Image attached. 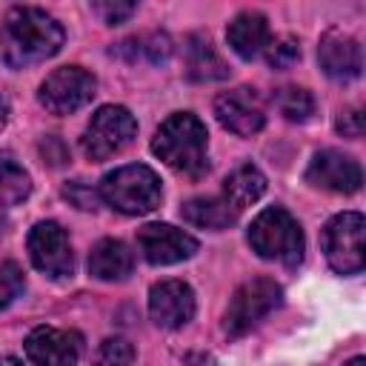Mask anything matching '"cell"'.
I'll return each mask as SVG.
<instances>
[{"instance_id":"cell-1","label":"cell","mask_w":366,"mask_h":366,"mask_svg":"<svg viewBox=\"0 0 366 366\" xmlns=\"http://www.w3.org/2000/svg\"><path fill=\"white\" fill-rule=\"evenodd\" d=\"M66 40L63 26L34 6H14L0 29V51L11 69H29L60 51Z\"/></svg>"},{"instance_id":"cell-2","label":"cell","mask_w":366,"mask_h":366,"mask_svg":"<svg viewBox=\"0 0 366 366\" xmlns=\"http://www.w3.org/2000/svg\"><path fill=\"white\" fill-rule=\"evenodd\" d=\"M209 132L203 120L192 112H174L169 114L160 129L152 137V152L174 172L186 177H200L209 172Z\"/></svg>"},{"instance_id":"cell-3","label":"cell","mask_w":366,"mask_h":366,"mask_svg":"<svg viewBox=\"0 0 366 366\" xmlns=\"http://www.w3.org/2000/svg\"><path fill=\"white\" fill-rule=\"evenodd\" d=\"M97 194L103 203H109L112 209L123 214H149L160 206L163 189H160V177L154 174V169L143 163H129V166L109 172L100 180Z\"/></svg>"},{"instance_id":"cell-4","label":"cell","mask_w":366,"mask_h":366,"mask_svg":"<svg viewBox=\"0 0 366 366\" xmlns=\"http://www.w3.org/2000/svg\"><path fill=\"white\" fill-rule=\"evenodd\" d=\"M249 243L263 260H274L289 269L303 260V249H306L300 223L283 206H269L252 220Z\"/></svg>"},{"instance_id":"cell-5","label":"cell","mask_w":366,"mask_h":366,"mask_svg":"<svg viewBox=\"0 0 366 366\" xmlns=\"http://www.w3.org/2000/svg\"><path fill=\"white\" fill-rule=\"evenodd\" d=\"M137 134V120L126 106H100L80 140V149L89 160L103 163L114 154H120Z\"/></svg>"},{"instance_id":"cell-6","label":"cell","mask_w":366,"mask_h":366,"mask_svg":"<svg viewBox=\"0 0 366 366\" xmlns=\"http://www.w3.org/2000/svg\"><path fill=\"white\" fill-rule=\"evenodd\" d=\"M283 300V289L280 283H274L272 277H254L246 280L243 286H237V292L232 295L226 315H223V329L229 337H240L246 332H252L266 315H272Z\"/></svg>"},{"instance_id":"cell-7","label":"cell","mask_w":366,"mask_h":366,"mask_svg":"<svg viewBox=\"0 0 366 366\" xmlns=\"http://www.w3.org/2000/svg\"><path fill=\"white\" fill-rule=\"evenodd\" d=\"M366 220L360 212L335 214L323 229V254L337 274H357L366 266Z\"/></svg>"},{"instance_id":"cell-8","label":"cell","mask_w":366,"mask_h":366,"mask_svg":"<svg viewBox=\"0 0 366 366\" xmlns=\"http://www.w3.org/2000/svg\"><path fill=\"white\" fill-rule=\"evenodd\" d=\"M94 92L97 80L92 71L80 66H60L40 83L37 100L51 114H74L94 97Z\"/></svg>"},{"instance_id":"cell-9","label":"cell","mask_w":366,"mask_h":366,"mask_svg":"<svg viewBox=\"0 0 366 366\" xmlns=\"http://www.w3.org/2000/svg\"><path fill=\"white\" fill-rule=\"evenodd\" d=\"M29 257L37 272L60 280L71 277L74 272V252L69 243V234L54 220H40L29 232Z\"/></svg>"},{"instance_id":"cell-10","label":"cell","mask_w":366,"mask_h":366,"mask_svg":"<svg viewBox=\"0 0 366 366\" xmlns=\"http://www.w3.org/2000/svg\"><path fill=\"white\" fill-rule=\"evenodd\" d=\"M214 117L223 129L240 137H252L266 126V103L257 94V89L237 86L232 92L217 94L214 100Z\"/></svg>"},{"instance_id":"cell-11","label":"cell","mask_w":366,"mask_h":366,"mask_svg":"<svg viewBox=\"0 0 366 366\" xmlns=\"http://www.w3.org/2000/svg\"><path fill=\"white\" fill-rule=\"evenodd\" d=\"M137 249L149 263L172 266L189 260L197 252V240L183 229H174L172 223H146L143 229H137Z\"/></svg>"},{"instance_id":"cell-12","label":"cell","mask_w":366,"mask_h":366,"mask_svg":"<svg viewBox=\"0 0 366 366\" xmlns=\"http://www.w3.org/2000/svg\"><path fill=\"white\" fill-rule=\"evenodd\" d=\"M306 180L335 194H355L363 183V169L352 154H343L337 149H323L312 157L306 169Z\"/></svg>"},{"instance_id":"cell-13","label":"cell","mask_w":366,"mask_h":366,"mask_svg":"<svg viewBox=\"0 0 366 366\" xmlns=\"http://www.w3.org/2000/svg\"><path fill=\"white\" fill-rule=\"evenodd\" d=\"M194 292L186 280H160L149 292V315L160 329H180L194 317Z\"/></svg>"},{"instance_id":"cell-14","label":"cell","mask_w":366,"mask_h":366,"mask_svg":"<svg viewBox=\"0 0 366 366\" xmlns=\"http://www.w3.org/2000/svg\"><path fill=\"white\" fill-rule=\"evenodd\" d=\"M26 357L31 366H77L80 337L54 326H37L26 337Z\"/></svg>"},{"instance_id":"cell-15","label":"cell","mask_w":366,"mask_h":366,"mask_svg":"<svg viewBox=\"0 0 366 366\" xmlns=\"http://www.w3.org/2000/svg\"><path fill=\"white\" fill-rule=\"evenodd\" d=\"M317 63L320 69L335 80H352L363 69V51L360 43L349 34L329 31L317 46Z\"/></svg>"},{"instance_id":"cell-16","label":"cell","mask_w":366,"mask_h":366,"mask_svg":"<svg viewBox=\"0 0 366 366\" xmlns=\"http://www.w3.org/2000/svg\"><path fill=\"white\" fill-rule=\"evenodd\" d=\"M132 269H134V254L123 240L103 237L89 252V274L97 280L117 283V280H126Z\"/></svg>"},{"instance_id":"cell-17","label":"cell","mask_w":366,"mask_h":366,"mask_svg":"<svg viewBox=\"0 0 366 366\" xmlns=\"http://www.w3.org/2000/svg\"><path fill=\"white\" fill-rule=\"evenodd\" d=\"M226 40H229V46H232V51L237 57L254 60L269 43V20L260 11H240L229 23Z\"/></svg>"},{"instance_id":"cell-18","label":"cell","mask_w":366,"mask_h":366,"mask_svg":"<svg viewBox=\"0 0 366 366\" xmlns=\"http://www.w3.org/2000/svg\"><path fill=\"white\" fill-rule=\"evenodd\" d=\"M263 194H266V174L257 166H252V163H243V166L232 169L226 174V180H223V200L234 212L249 209Z\"/></svg>"},{"instance_id":"cell-19","label":"cell","mask_w":366,"mask_h":366,"mask_svg":"<svg viewBox=\"0 0 366 366\" xmlns=\"http://www.w3.org/2000/svg\"><path fill=\"white\" fill-rule=\"evenodd\" d=\"M186 74L194 83H214V80L229 77V66L223 63V57L217 54V49L212 46L209 37L192 34L189 46H186Z\"/></svg>"},{"instance_id":"cell-20","label":"cell","mask_w":366,"mask_h":366,"mask_svg":"<svg viewBox=\"0 0 366 366\" xmlns=\"http://www.w3.org/2000/svg\"><path fill=\"white\" fill-rule=\"evenodd\" d=\"M180 214L189 226L194 229H209V232H220L229 229L237 220V212L223 200V197H192L180 206Z\"/></svg>"},{"instance_id":"cell-21","label":"cell","mask_w":366,"mask_h":366,"mask_svg":"<svg viewBox=\"0 0 366 366\" xmlns=\"http://www.w3.org/2000/svg\"><path fill=\"white\" fill-rule=\"evenodd\" d=\"M31 194V177L29 172L6 152H0V212L23 203Z\"/></svg>"},{"instance_id":"cell-22","label":"cell","mask_w":366,"mask_h":366,"mask_svg":"<svg viewBox=\"0 0 366 366\" xmlns=\"http://www.w3.org/2000/svg\"><path fill=\"white\" fill-rule=\"evenodd\" d=\"M274 106L292 123H306L315 114V97H312V92H306L300 86H283V89H277L274 92Z\"/></svg>"},{"instance_id":"cell-23","label":"cell","mask_w":366,"mask_h":366,"mask_svg":"<svg viewBox=\"0 0 366 366\" xmlns=\"http://www.w3.org/2000/svg\"><path fill=\"white\" fill-rule=\"evenodd\" d=\"M263 51H266V63H269L272 69H292V66L300 60V46H297V40L289 37V34L269 40Z\"/></svg>"},{"instance_id":"cell-24","label":"cell","mask_w":366,"mask_h":366,"mask_svg":"<svg viewBox=\"0 0 366 366\" xmlns=\"http://www.w3.org/2000/svg\"><path fill=\"white\" fill-rule=\"evenodd\" d=\"M97 366H132L134 346L126 337H106L97 349Z\"/></svg>"},{"instance_id":"cell-25","label":"cell","mask_w":366,"mask_h":366,"mask_svg":"<svg viewBox=\"0 0 366 366\" xmlns=\"http://www.w3.org/2000/svg\"><path fill=\"white\" fill-rule=\"evenodd\" d=\"M23 269L14 260H0V309H6L9 303H14L23 295Z\"/></svg>"},{"instance_id":"cell-26","label":"cell","mask_w":366,"mask_h":366,"mask_svg":"<svg viewBox=\"0 0 366 366\" xmlns=\"http://www.w3.org/2000/svg\"><path fill=\"white\" fill-rule=\"evenodd\" d=\"M134 3H123V0H103V3H94L92 6V11L103 20V23H109V26H117V23H126L132 14H134Z\"/></svg>"},{"instance_id":"cell-27","label":"cell","mask_w":366,"mask_h":366,"mask_svg":"<svg viewBox=\"0 0 366 366\" xmlns=\"http://www.w3.org/2000/svg\"><path fill=\"white\" fill-rule=\"evenodd\" d=\"M337 132L343 134V137H360L363 134V129H366V120H363V112L357 109V106H352V109H343L340 114H337Z\"/></svg>"},{"instance_id":"cell-28","label":"cell","mask_w":366,"mask_h":366,"mask_svg":"<svg viewBox=\"0 0 366 366\" xmlns=\"http://www.w3.org/2000/svg\"><path fill=\"white\" fill-rule=\"evenodd\" d=\"M143 51L149 54V60H152V63H163V60L172 54V40H169L166 34H152V37L146 40Z\"/></svg>"},{"instance_id":"cell-29","label":"cell","mask_w":366,"mask_h":366,"mask_svg":"<svg viewBox=\"0 0 366 366\" xmlns=\"http://www.w3.org/2000/svg\"><path fill=\"white\" fill-rule=\"evenodd\" d=\"M66 197H69V200H74L80 209H94V206H97V194H94L92 189H86V186H83V180L69 183V186H66Z\"/></svg>"},{"instance_id":"cell-30","label":"cell","mask_w":366,"mask_h":366,"mask_svg":"<svg viewBox=\"0 0 366 366\" xmlns=\"http://www.w3.org/2000/svg\"><path fill=\"white\" fill-rule=\"evenodd\" d=\"M186 366H217V360L206 352H194V355L186 357Z\"/></svg>"},{"instance_id":"cell-31","label":"cell","mask_w":366,"mask_h":366,"mask_svg":"<svg viewBox=\"0 0 366 366\" xmlns=\"http://www.w3.org/2000/svg\"><path fill=\"white\" fill-rule=\"evenodd\" d=\"M6 120H9V106H6V100L0 97V129L6 126Z\"/></svg>"},{"instance_id":"cell-32","label":"cell","mask_w":366,"mask_h":366,"mask_svg":"<svg viewBox=\"0 0 366 366\" xmlns=\"http://www.w3.org/2000/svg\"><path fill=\"white\" fill-rule=\"evenodd\" d=\"M0 366H23L17 357H0Z\"/></svg>"},{"instance_id":"cell-33","label":"cell","mask_w":366,"mask_h":366,"mask_svg":"<svg viewBox=\"0 0 366 366\" xmlns=\"http://www.w3.org/2000/svg\"><path fill=\"white\" fill-rule=\"evenodd\" d=\"M346 366H366V357H360V355H357V357H352Z\"/></svg>"}]
</instances>
